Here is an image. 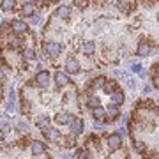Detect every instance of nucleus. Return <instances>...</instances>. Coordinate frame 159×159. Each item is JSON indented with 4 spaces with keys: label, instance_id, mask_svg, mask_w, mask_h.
I'll return each mask as SVG.
<instances>
[{
    "label": "nucleus",
    "instance_id": "1",
    "mask_svg": "<svg viewBox=\"0 0 159 159\" xmlns=\"http://www.w3.org/2000/svg\"><path fill=\"white\" fill-rule=\"evenodd\" d=\"M60 51H62V46L55 41H48L44 44V55H48V57H58Z\"/></svg>",
    "mask_w": 159,
    "mask_h": 159
},
{
    "label": "nucleus",
    "instance_id": "2",
    "mask_svg": "<svg viewBox=\"0 0 159 159\" xmlns=\"http://www.w3.org/2000/svg\"><path fill=\"white\" fill-rule=\"evenodd\" d=\"M35 83L41 87V89H46L48 83H50V73L48 71H39L35 74Z\"/></svg>",
    "mask_w": 159,
    "mask_h": 159
},
{
    "label": "nucleus",
    "instance_id": "3",
    "mask_svg": "<svg viewBox=\"0 0 159 159\" xmlns=\"http://www.w3.org/2000/svg\"><path fill=\"white\" fill-rule=\"evenodd\" d=\"M11 29L14 34H27L29 32V25L25 21H21V20H14V21L11 23Z\"/></svg>",
    "mask_w": 159,
    "mask_h": 159
},
{
    "label": "nucleus",
    "instance_id": "4",
    "mask_svg": "<svg viewBox=\"0 0 159 159\" xmlns=\"http://www.w3.org/2000/svg\"><path fill=\"white\" fill-rule=\"evenodd\" d=\"M66 71H67V74H76L80 71V62L76 58L69 57L67 60H66Z\"/></svg>",
    "mask_w": 159,
    "mask_h": 159
},
{
    "label": "nucleus",
    "instance_id": "5",
    "mask_svg": "<svg viewBox=\"0 0 159 159\" xmlns=\"http://www.w3.org/2000/svg\"><path fill=\"white\" fill-rule=\"evenodd\" d=\"M43 134L48 142H60V131L53 129V127H48V129L43 131Z\"/></svg>",
    "mask_w": 159,
    "mask_h": 159
},
{
    "label": "nucleus",
    "instance_id": "6",
    "mask_svg": "<svg viewBox=\"0 0 159 159\" xmlns=\"http://www.w3.org/2000/svg\"><path fill=\"white\" fill-rule=\"evenodd\" d=\"M108 147L111 148V150H117V148L122 145V138H120V134H117V133H113V134H110L108 136Z\"/></svg>",
    "mask_w": 159,
    "mask_h": 159
},
{
    "label": "nucleus",
    "instance_id": "7",
    "mask_svg": "<svg viewBox=\"0 0 159 159\" xmlns=\"http://www.w3.org/2000/svg\"><path fill=\"white\" fill-rule=\"evenodd\" d=\"M55 83H57V85L60 87V89H62V87L69 85L71 81H69V76H67V74L62 73V71H58V73L55 74Z\"/></svg>",
    "mask_w": 159,
    "mask_h": 159
},
{
    "label": "nucleus",
    "instance_id": "8",
    "mask_svg": "<svg viewBox=\"0 0 159 159\" xmlns=\"http://www.w3.org/2000/svg\"><path fill=\"white\" fill-rule=\"evenodd\" d=\"M30 150H32L34 156H41V154H44L46 145L43 142H32V143H30Z\"/></svg>",
    "mask_w": 159,
    "mask_h": 159
},
{
    "label": "nucleus",
    "instance_id": "9",
    "mask_svg": "<svg viewBox=\"0 0 159 159\" xmlns=\"http://www.w3.org/2000/svg\"><path fill=\"white\" fill-rule=\"evenodd\" d=\"M73 120H74V117H73V115H69V113H58L57 117H55V122H57V124H60V125L71 124Z\"/></svg>",
    "mask_w": 159,
    "mask_h": 159
},
{
    "label": "nucleus",
    "instance_id": "10",
    "mask_svg": "<svg viewBox=\"0 0 159 159\" xmlns=\"http://www.w3.org/2000/svg\"><path fill=\"white\" fill-rule=\"evenodd\" d=\"M152 51V46L148 44V43H140L138 44V50H136V53L140 55V57H147L148 53Z\"/></svg>",
    "mask_w": 159,
    "mask_h": 159
},
{
    "label": "nucleus",
    "instance_id": "11",
    "mask_svg": "<svg viewBox=\"0 0 159 159\" xmlns=\"http://www.w3.org/2000/svg\"><path fill=\"white\" fill-rule=\"evenodd\" d=\"M71 129H73V134H74V136L81 134V133H83V122H81L80 119L73 120V122H71Z\"/></svg>",
    "mask_w": 159,
    "mask_h": 159
},
{
    "label": "nucleus",
    "instance_id": "12",
    "mask_svg": "<svg viewBox=\"0 0 159 159\" xmlns=\"http://www.w3.org/2000/svg\"><path fill=\"white\" fill-rule=\"evenodd\" d=\"M102 89H104V92H106V94H110V96H111V94H115V92H119V85H117V81H106Z\"/></svg>",
    "mask_w": 159,
    "mask_h": 159
},
{
    "label": "nucleus",
    "instance_id": "13",
    "mask_svg": "<svg viewBox=\"0 0 159 159\" xmlns=\"http://www.w3.org/2000/svg\"><path fill=\"white\" fill-rule=\"evenodd\" d=\"M34 12H35V6L32 4V2L23 4V7H21V14H23V16H32Z\"/></svg>",
    "mask_w": 159,
    "mask_h": 159
},
{
    "label": "nucleus",
    "instance_id": "14",
    "mask_svg": "<svg viewBox=\"0 0 159 159\" xmlns=\"http://www.w3.org/2000/svg\"><path fill=\"white\" fill-rule=\"evenodd\" d=\"M55 14H57L58 18H62V20H67L69 14H71V7H69V6H60Z\"/></svg>",
    "mask_w": 159,
    "mask_h": 159
},
{
    "label": "nucleus",
    "instance_id": "15",
    "mask_svg": "<svg viewBox=\"0 0 159 159\" xmlns=\"http://www.w3.org/2000/svg\"><path fill=\"white\" fill-rule=\"evenodd\" d=\"M48 124H50V119L48 117H44V115H41V117H37L35 119V125L39 127V129H48Z\"/></svg>",
    "mask_w": 159,
    "mask_h": 159
},
{
    "label": "nucleus",
    "instance_id": "16",
    "mask_svg": "<svg viewBox=\"0 0 159 159\" xmlns=\"http://www.w3.org/2000/svg\"><path fill=\"white\" fill-rule=\"evenodd\" d=\"M104 83H106V78H104V76H97V78L90 83V89H92V90H96V89H102Z\"/></svg>",
    "mask_w": 159,
    "mask_h": 159
},
{
    "label": "nucleus",
    "instance_id": "17",
    "mask_svg": "<svg viewBox=\"0 0 159 159\" xmlns=\"http://www.w3.org/2000/svg\"><path fill=\"white\" fill-rule=\"evenodd\" d=\"M92 117L96 120H102L104 117H106V110L102 108V106H99V108H94L92 110Z\"/></svg>",
    "mask_w": 159,
    "mask_h": 159
},
{
    "label": "nucleus",
    "instance_id": "18",
    "mask_svg": "<svg viewBox=\"0 0 159 159\" xmlns=\"http://www.w3.org/2000/svg\"><path fill=\"white\" fill-rule=\"evenodd\" d=\"M87 102H89V106H90L92 110H94V108H99V106H101V99H99L97 96H94V94H90V96H89Z\"/></svg>",
    "mask_w": 159,
    "mask_h": 159
},
{
    "label": "nucleus",
    "instance_id": "19",
    "mask_svg": "<svg viewBox=\"0 0 159 159\" xmlns=\"http://www.w3.org/2000/svg\"><path fill=\"white\" fill-rule=\"evenodd\" d=\"M23 58H25V60H34L35 58V51H34L32 46H27V48L23 50Z\"/></svg>",
    "mask_w": 159,
    "mask_h": 159
},
{
    "label": "nucleus",
    "instance_id": "20",
    "mask_svg": "<svg viewBox=\"0 0 159 159\" xmlns=\"http://www.w3.org/2000/svg\"><path fill=\"white\" fill-rule=\"evenodd\" d=\"M14 4H16V0H2L0 9H2V11H12V9H14Z\"/></svg>",
    "mask_w": 159,
    "mask_h": 159
},
{
    "label": "nucleus",
    "instance_id": "21",
    "mask_svg": "<svg viewBox=\"0 0 159 159\" xmlns=\"http://www.w3.org/2000/svg\"><path fill=\"white\" fill-rule=\"evenodd\" d=\"M111 101H113V104H122V102H124V94L120 90L111 94Z\"/></svg>",
    "mask_w": 159,
    "mask_h": 159
},
{
    "label": "nucleus",
    "instance_id": "22",
    "mask_svg": "<svg viewBox=\"0 0 159 159\" xmlns=\"http://www.w3.org/2000/svg\"><path fill=\"white\" fill-rule=\"evenodd\" d=\"M94 50H96V44H94L92 41L85 43V46H83V53H85V55H92V53H94Z\"/></svg>",
    "mask_w": 159,
    "mask_h": 159
},
{
    "label": "nucleus",
    "instance_id": "23",
    "mask_svg": "<svg viewBox=\"0 0 159 159\" xmlns=\"http://www.w3.org/2000/svg\"><path fill=\"white\" fill-rule=\"evenodd\" d=\"M7 110H9V111L14 110V90H9V102H7Z\"/></svg>",
    "mask_w": 159,
    "mask_h": 159
},
{
    "label": "nucleus",
    "instance_id": "24",
    "mask_svg": "<svg viewBox=\"0 0 159 159\" xmlns=\"http://www.w3.org/2000/svg\"><path fill=\"white\" fill-rule=\"evenodd\" d=\"M78 157L80 159H90L92 156H90V152H89V150H81V152H78Z\"/></svg>",
    "mask_w": 159,
    "mask_h": 159
},
{
    "label": "nucleus",
    "instance_id": "25",
    "mask_svg": "<svg viewBox=\"0 0 159 159\" xmlns=\"http://www.w3.org/2000/svg\"><path fill=\"white\" fill-rule=\"evenodd\" d=\"M143 148H145V143H143V142H134V150L143 152Z\"/></svg>",
    "mask_w": 159,
    "mask_h": 159
},
{
    "label": "nucleus",
    "instance_id": "26",
    "mask_svg": "<svg viewBox=\"0 0 159 159\" xmlns=\"http://www.w3.org/2000/svg\"><path fill=\"white\" fill-rule=\"evenodd\" d=\"M131 71H133V73H140V71H142V66H140V64H134V66H131Z\"/></svg>",
    "mask_w": 159,
    "mask_h": 159
},
{
    "label": "nucleus",
    "instance_id": "27",
    "mask_svg": "<svg viewBox=\"0 0 159 159\" xmlns=\"http://www.w3.org/2000/svg\"><path fill=\"white\" fill-rule=\"evenodd\" d=\"M127 85H129L131 89H136V81H134V80L131 78V80H127Z\"/></svg>",
    "mask_w": 159,
    "mask_h": 159
},
{
    "label": "nucleus",
    "instance_id": "28",
    "mask_svg": "<svg viewBox=\"0 0 159 159\" xmlns=\"http://www.w3.org/2000/svg\"><path fill=\"white\" fill-rule=\"evenodd\" d=\"M2 131L4 133H9V124H2Z\"/></svg>",
    "mask_w": 159,
    "mask_h": 159
},
{
    "label": "nucleus",
    "instance_id": "29",
    "mask_svg": "<svg viewBox=\"0 0 159 159\" xmlns=\"http://www.w3.org/2000/svg\"><path fill=\"white\" fill-rule=\"evenodd\" d=\"M18 127H20V129H23V131H27V125L23 124V122H18Z\"/></svg>",
    "mask_w": 159,
    "mask_h": 159
},
{
    "label": "nucleus",
    "instance_id": "30",
    "mask_svg": "<svg viewBox=\"0 0 159 159\" xmlns=\"http://www.w3.org/2000/svg\"><path fill=\"white\" fill-rule=\"evenodd\" d=\"M32 21H34V23H39V21H41V18H39V16H34V20H32Z\"/></svg>",
    "mask_w": 159,
    "mask_h": 159
},
{
    "label": "nucleus",
    "instance_id": "31",
    "mask_svg": "<svg viewBox=\"0 0 159 159\" xmlns=\"http://www.w3.org/2000/svg\"><path fill=\"white\" fill-rule=\"evenodd\" d=\"M2 96H4V87L0 85V97H2Z\"/></svg>",
    "mask_w": 159,
    "mask_h": 159
},
{
    "label": "nucleus",
    "instance_id": "32",
    "mask_svg": "<svg viewBox=\"0 0 159 159\" xmlns=\"http://www.w3.org/2000/svg\"><path fill=\"white\" fill-rule=\"evenodd\" d=\"M156 73L159 74V64H157V66H156Z\"/></svg>",
    "mask_w": 159,
    "mask_h": 159
},
{
    "label": "nucleus",
    "instance_id": "33",
    "mask_svg": "<svg viewBox=\"0 0 159 159\" xmlns=\"http://www.w3.org/2000/svg\"><path fill=\"white\" fill-rule=\"evenodd\" d=\"M64 159H71V156H64Z\"/></svg>",
    "mask_w": 159,
    "mask_h": 159
}]
</instances>
